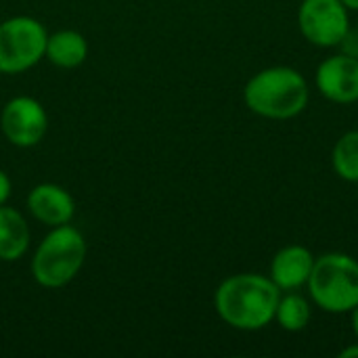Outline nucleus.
Masks as SVG:
<instances>
[{"label": "nucleus", "mask_w": 358, "mask_h": 358, "mask_svg": "<svg viewBox=\"0 0 358 358\" xmlns=\"http://www.w3.org/2000/svg\"><path fill=\"white\" fill-rule=\"evenodd\" d=\"M310 99L306 78L287 65L266 67L250 78L243 88V101L260 117L292 120L300 115Z\"/></svg>", "instance_id": "nucleus-2"}, {"label": "nucleus", "mask_w": 358, "mask_h": 358, "mask_svg": "<svg viewBox=\"0 0 358 358\" xmlns=\"http://www.w3.org/2000/svg\"><path fill=\"white\" fill-rule=\"evenodd\" d=\"M336 174L346 182H358V130L342 134L331 151Z\"/></svg>", "instance_id": "nucleus-14"}, {"label": "nucleus", "mask_w": 358, "mask_h": 358, "mask_svg": "<svg viewBox=\"0 0 358 358\" xmlns=\"http://www.w3.org/2000/svg\"><path fill=\"white\" fill-rule=\"evenodd\" d=\"M357 31H358V23H357Z\"/></svg>", "instance_id": "nucleus-20"}, {"label": "nucleus", "mask_w": 358, "mask_h": 358, "mask_svg": "<svg viewBox=\"0 0 358 358\" xmlns=\"http://www.w3.org/2000/svg\"><path fill=\"white\" fill-rule=\"evenodd\" d=\"M313 266H315V256L308 248L287 245L273 256L268 277L281 292H296L308 283Z\"/></svg>", "instance_id": "nucleus-10"}, {"label": "nucleus", "mask_w": 358, "mask_h": 358, "mask_svg": "<svg viewBox=\"0 0 358 358\" xmlns=\"http://www.w3.org/2000/svg\"><path fill=\"white\" fill-rule=\"evenodd\" d=\"M29 250V227L25 218L6 203L0 206V260L15 262Z\"/></svg>", "instance_id": "nucleus-11"}, {"label": "nucleus", "mask_w": 358, "mask_h": 358, "mask_svg": "<svg viewBox=\"0 0 358 358\" xmlns=\"http://www.w3.org/2000/svg\"><path fill=\"white\" fill-rule=\"evenodd\" d=\"M86 260V241L82 233L69 224L52 227L40 241L31 258V275L38 285L59 289L71 283Z\"/></svg>", "instance_id": "nucleus-3"}, {"label": "nucleus", "mask_w": 358, "mask_h": 358, "mask_svg": "<svg viewBox=\"0 0 358 358\" xmlns=\"http://www.w3.org/2000/svg\"><path fill=\"white\" fill-rule=\"evenodd\" d=\"M0 128L10 145L27 149L44 138L48 115L42 103L34 96H15L2 109Z\"/></svg>", "instance_id": "nucleus-7"}, {"label": "nucleus", "mask_w": 358, "mask_h": 358, "mask_svg": "<svg viewBox=\"0 0 358 358\" xmlns=\"http://www.w3.org/2000/svg\"><path fill=\"white\" fill-rule=\"evenodd\" d=\"M27 210L29 214L46 224V227H61L69 224L76 214V201L67 189L55 182H42L34 187L27 195Z\"/></svg>", "instance_id": "nucleus-9"}, {"label": "nucleus", "mask_w": 358, "mask_h": 358, "mask_svg": "<svg viewBox=\"0 0 358 358\" xmlns=\"http://www.w3.org/2000/svg\"><path fill=\"white\" fill-rule=\"evenodd\" d=\"M352 315V331H355V338H357V342H358V306L350 313Z\"/></svg>", "instance_id": "nucleus-18"}, {"label": "nucleus", "mask_w": 358, "mask_h": 358, "mask_svg": "<svg viewBox=\"0 0 358 358\" xmlns=\"http://www.w3.org/2000/svg\"><path fill=\"white\" fill-rule=\"evenodd\" d=\"M313 302L331 315L352 313L358 306V260L342 252L315 258L308 277Z\"/></svg>", "instance_id": "nucleus-4"}, {"label": "nucleus", "mask_w": 358, "mask_h": 358, "mask_svg": "<svg viewBox=\"0 0 358 358\" xmlns=\"http://www.w3.org/2000/svg\"><path fill=\"white\" fill-rule=\"evenodd\" d=\"M348 10H358V0H342Z\"/></svg>", "instance_id": "nucleus-19"}, {"label": "nucleus", "mask_w": 358, "mask_h": 358, "mask_svg": "<svg viewBox=\"0 0 358 358\" xmlns=\"http://www.w3.org/2000/svg\"><path fill=\"white\" fill-rule=\"evenodd\" d=\"M279 300L281 289L271 277L258 273L233 275L224 279L214 294L218 317L239 331H258L271 325Z\"/></svg>", "instance_id": "nucleus-1"}, {"label": "nucleus", "mask_w": 358, "mask_h": 358, "mask_svg": "<svg viewBox=\"0 0 358 358\" xmlns=\"http://www.w3.org/2000/svg\"><path fill=\"white\" fill-rule=\"evenodd\" d=\"M44 57L61 69H73L86 61L88 42L76 29H61L48 36Z\"/></svg>", "instance_id": "nucleus-12"}, {"label": "nucleus", "mask_w": 358, "mask_h": 358, "mask_svg": "<svg viewBox=\"0 0 358 358\" xmlns=\"http://www.w3.org/2000/svg\"><path fill=\"white\" fill-rule=\"evenodd\" d=\"M340 357L342 358H352V357H358V342L357 344H352V346H346L342 352H340Z\"/></svg>", "instance_id": "nucleus-17"}, {"label": "nucleus", "mask_w": 358, "mask_h": 358, "mask_svg": "<svg viewBox=\"0 0 358 358\" xmlns=\"http://www.w3.org/2000/svg\"><path fill=\"white\" fill-rule=\"evenodd\" d=\"M340 46H342V52H346V55H350V57H358V31H348L346 34V38L340 42Z\"/></svg>", "instance_id": "nucleus-15"}, {"label": "nucleus", "mask_w": 358, "mask_h": 358, "mask_svg": "<svg viewBox=\"0 0 358 358\" xmlns=\"http://www.w3.org/2000/svg\"><path fill=\"white\" fill-rule=\"evenodd\" d=\"M310 317H313L310 302L304 296L296 292H287L285 296H281L277 304V313H275V321L279 323L281 329L289 334H298L306 329V325L310 323Z\"/></svg>", "instance_id": "nucleus-13"}, {"label": "nucleus", "mask_w": 358, "mask_h": 358, "mask_svg": "<svg viewBox=\"0 0 358 358\" xmlns=\"http://www.w3.org/2000/svg\"><path fill=\"white\" fill-rule=\"evenodd\" d=\"M298 25L310 44L334 48L340 46L350 31V17L342 0H302L298 8Z\"/></svg>", "instance_id": "nucleus-6"}, {"label": "nucleus", "mask_w": 358, "mask_h": 358, "mask_svg": "<svg viewBox=\"0 0 358 358\" xmlns=\"http://www.w3.org/2000/svg\"><path fill=\"white\" fill-rule=\"evenodd\" d=\"M317 90L331 103L350 105L358 101V57L331 55L317 67Z\"/></svg>", "instance_id": "nucleus-8"}, {"label": "nucleus", "mask_w": 358, "mask_h": 358, "mask_svg": "<svg viewBox=\"0 0 358 358\" xmlns=\"http://www.w3.org/2000/svg\"><path fill=\"white\" fill-rule=\"evenodd\" d=\"M10 178L6 176L4 170H0V206H4L10 197Z\"/></svg>", "instance_id": "nucleus-16"}, {"label": "nucleus", "mask_w": 358, "mask_h": 358, "mask_svg": "<svg viewBox=\"0 0 358 358\" xmlns=\"http://www.w3.org/2000/svg\"><path fill=\"white\" fill-rule=\"evenodd\" d=\"M48 34L44 25L27 15L0 23V73H23L44 59Z\"/></svg>", "instance_id": "nucleus-5"}]
</instances>
